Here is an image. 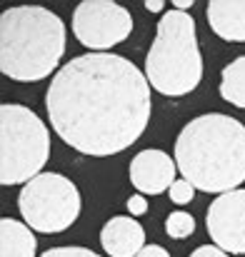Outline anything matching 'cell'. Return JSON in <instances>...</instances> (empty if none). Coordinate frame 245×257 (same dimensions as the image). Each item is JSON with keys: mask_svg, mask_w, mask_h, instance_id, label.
Returning a JSON list of instances; mask_svg holds the SVG:
<instances>
[{"mask_svg": "<svg viewBox=\"0 0 245 257\" xmlns=\"http://www.w3.org/2000/svg\"><path fill=\"white\" fill-rule=\"evenodd\" d=\"M20 215L25 225L43 235L65 232L80 217L83 197L78 185L60 172H43L20 190Z\"/></svg>", "mask_w": 245, "mask_h": 257, "instance_id": "cell-6", "label": "cell"}, {"mask_svg": "<svg viewBox=\"0 0 245 257\" xmlns=\"http://www.w3.org/2000/svg\"><path fill=\"white\" fill-rule=\"evenodd\" d=\"M165 232L173 240H185L195 232V217L185 210H175L165 217Z\"/></svg>", "mask_w": 245, "mask_h": 257, "instance_id": "cell-14", "label": "cell"}, {"mask_svg": "<svg viewBox=\"0 0 245 257\" xmlns=\"http://www.w3.org/2000/svg\"><path fill=\"white\" fill-rule=\"evenodd\" d=\"M128 212H130V217H140V215H145L148 212V200H145V195H133L130 200H128Z\"/></svg>", "mask_w": 245, "mask_h": 257, "instance_id": "cell-17", "label": "cell"}, {"mask_svg": "<svg viewBox=\"0 0 245 257\" xmlns=\"http://www.w3.org/2000/svg\"><path fill=\"white\" fill-rule=\"evenodd\" d=\"M210 30L228 40L245 43V0H213L205 8Z\"/></svg>", "mask_w": 245, "mask_h": 257, "instance_id": "cell-11", "label": "cell"}, {"mask_svg": "<svg viewBox=\"0 0 245 257\" xmlns=\"http://www.w3.org/2000/svg\"><path fill=\"white\" fill-rule=\"evenodd\" d=\"M168 195H170V202H175V205H188V202H193V197H195V187H193L185 177H180V180L173 182V187L168 190Z\"/></svg>", "mask_w": 245, "mask_h": 257, "instance_id": "cell-15", "label": "cell"}, {"mask_svg": "<svg viewBox=\"0 0 245 257\" xmlns=\"http://www.w3.org/2000/svg\"><path fill=\"white\" fill-rule=\"evenodd\" d=\"M175 172H178L175 158L155 148L140 150L130 160V182L140 195H160L170 190L175 182Z\"/></svg>", "mask_w": 245, "mask_h": 257, "instance_id": "cell-9", "label": "cell"}, {"mask_svg": "<svg viewBox=\"0 0 245 257\" xmlns=\"http://www.w3.org/2000/svg\"><path fill=\"white\" fill-rule=\"evenodd\" d=\"M38 257H100L98 252L88 250V247H50Z\"/></svg>", "mask_w": 245, "mask_h": 257, "instance_id": "cell-16", "label": "cell"}, {"mask_svg": "<svg viewBox=\"0 0 245 257\" xmlns=\"http://www.w3.org/2000/svg\"><path fill=\"white\" fill-rule=\"evenodd\" d=\"M100 245L110 257H138L145 247V230L135 217L118 215L103 225Z\"/></svg>", "mask_w": 245, "mask_h": 257, "instance_id": "cell-10", "label": "cell"}, {"mask_svg": "<svg viewBox=\"0 0 245 257\" xmlns=\"http://www.w3.org/2000/svg\"><path fill=\"white\" fill-rule=\"evenodd\" d=\"M45 110L58 138L90 158L128 150L150 122V83L135 63L113 53H85L50 80Z\"/></svg>", "mask_w": 245, "mask_h": 257, "instance_id": "cell-1", "label": "cell"}, {"mask_svg": "<svg viewBox=\"0 0 245 257\" xmlns=\"http://www.w3.org/2000/svg\"><path fill=\"white\" fill-rule=\"evenodd\" d=\"M173 8H175V10H183V13H188V10L193 8V0H175V3H173Z\"/></svg>", "mask_w": 245, "mask_h": 257, "instance_id": "cell-21", "label": "cell"}, {"mask_svg": "<svg viewBox=\"0 0 245 257\" xmlns=\"http://www.w3.org/2000/svg\"><path fill=\"white\" fill-rule=\"evenodd\" d=\"M190 257H230L225 250H220L218 245H200L198 250H193Z\"/></svg>", "mask_w": 245, "mask_h": 257, "instance_id": "cell-18", "label": "cell"}, {"mask_svg": "<svg viewBox=\"0 0 245 257\" xmlns=\"http://www.w3.org/2000/svg\"><path fill=\"white\" fill-rule=\"evenodd\" d=\"M50 158V133L30 107L5 102L0 107V182L28 185Z\"/></svg>", "mask_w": 245, "mask_h": 257, "instance_id": "cell-5", "label": "cell"}, {"mask_svg": "<svg viewBox=\"0 0 245 257\" xmlns=\"http://www.w3.org/2000/svg\"><path fill=\"white\" fill-rule=\"evenodd\" d=\"M205 227L213 245L228 255H245V190L218 195L208 207Z\"/></svg>", "mask_w": 245, "mask_h": 257, "instance_id": "cell-8", "label": "cell"}, {"mask_svg": "<svg viewBox=\"0 0 245 257\" xmlns=\"http://www.w3.org/2000/svg\"><path fill=\"white\" fill-rule=\"evenodd\" d=\"M138 257H170V252H168L165 247H160V245H145V247L138 252Z\"/></svg>", "mask_w": 245, "mask_h": 257, "instance_id": "cell-19", "label": "cell"}, {"mask_svg": "<svg viewBox=\"0 0 245 257\" xmlns=\"http://www.w3.org/2000/svg\"><path fill=\"white\" fill-rule=\"evenodd\" d=\"M163 8H165L163 0H148V3H145V10H150V13H160Z\"/></svg>", "mask_w": 245, "mask_h": 257, "instance_id": "cell-20", "label": "cell"}, {"mask_svg": "<svg viewBox=\"0 0 245 257\" xmlns=\"http://www.w3.org/2000/svg\"><path fill=\"white\" fill-rule=\"evenodd\" d=\"M220 97L233 107H245V55L235 58L223 68L220 75Z\"/></svg>", "mask_w": 245, "mask_h": 257, "instance_id": "cell-13", "label": "cell"}, {"mask_svg": "<svg viewBox=\"0 0 245 257\" xmlns=\"http://www.w3.org/2000/svg\"><path fill=\"white\" fill-rule=\"evenodd\" d=\"M175 165L200 192L225 195L245 182V125L223 112L185 122L175 138Z\"/></svg>", "mask_w": 245, "mask_h": 257, "instance_id": "cell-2", "label": "cell"}, {"mask_svg": "<svg viewBox=\"0 0 245 257\" xmlns=\"http://www.w3.org/2000/svg\"><path fill=\"white\" fill-rule=\"evenodd\" d=\"M145 78L153 90L165 97H183L203 80V53L190 13H163L153 45L145 55Z\"/></svg>", "mask_w": 245, "mask_h": 257, "instance_id": "cell-4", "label": "cell"}, {"mask_svg": "<svg viewBox=\"0 0 245 257\" xmlns=\"http://www.w3.org/2000/svg\"><path fill=\"white\" fill-rule=\"evenodd\" d=\"M65 53V25L43 5H18L0 15V70L15 83L53 75Z\"/></svg>", "mask_w": 245, "mask_h": 257, "instance_id": "cell-3", "label": "cell"}, {"mask_svg": "<svg viewBox=\"0 0 245 257\" xmlns=\"http://www.w3.org/2000/svg\"><path fill=\"white\" fill-rule=\"evenodd\" d=\"M0 257H35V235L25 222L0 220Z\"/></svg>", "mask_w": 245, "mask_h": 257, "instance_id": "cell-12", "label": "cell"}, {"mask_svg": "<svg viewBox=\"0 0 245 257\" xmlns=\"http://www.w3.org/2000/svg\"><path fill=\"white\" fill-rule=\"evenodd\" d=\"M73 33L88 50L108 53L113 45L128 40L133 15L128 8L110 0H85L73 10Z\"/></svg>", "mask_w": 245, "mask_h": 257, "instance_id": "cell-7", "label": "cell"}]
</instances>
